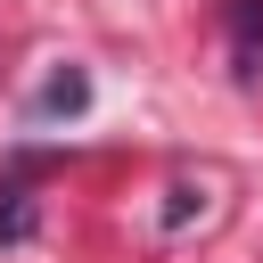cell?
<instances>
[{
    "mask_svg": "<svg viewBox=\"0 0 263 263\" xmlns=\"http://www.w3.org/2000/svg\"><path fill=\"white\" fill-rule=\"evenodd\" d=\"M189 214H205V189H197V181H173V189H164V230H181Z\"/></svg>",
    "mask_w": 263,
    "mask_h": 263,
    "instance_id": "4",
    "label": "cell"
},
{
    "mask_svg": "<svg viewBox=\"0 0 263 263\" xmlns=\"http://www.w3.org/2000/svg\"><path fill=\"white\" fill-rule=\"evenodd\" d=\"M230 74L238 82L263 74V0H230Z\"/></svg>",
    "mask_w": 263,
    "mask_h": 263,
    "instance_id": "1",
    "label": "cell"
},
{
    "mask_svg": "<svg viewBox=\"0 0 263 263\" xmlns=\"http://www.w3.org/2000/svg\"><path fill=\"white\" fill-rule=\"evenodd\" d=\"M41 230V205H33V189H0V247H25Z\"/></svg>",
    "mask_w": 263,
    "mask_h": 263,
    "instance_id": "3",
    "label": "cell"
},
{
    "mask_svg": "<svg viewBox=\"0 0 263 263\" xmlns=\"http://www.w3.org/2000/svg\"><path fill=\"white\" fill-rule=\"evenodd\" d=\"M82 107H90V74H82V66H58V74L33 90V115H41V123H58V115H82Z\"/></svg>",
    "mask_w": 263,
    "mask_h": 263,
    "instance_id": "2",
    "label": "cell"
}]
</instances>
